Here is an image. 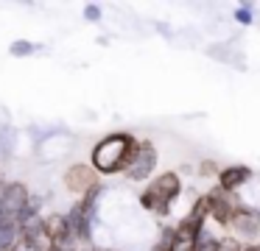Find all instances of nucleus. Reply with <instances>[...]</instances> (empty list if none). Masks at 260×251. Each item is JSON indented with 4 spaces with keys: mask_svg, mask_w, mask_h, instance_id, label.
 <instances>
[{
    "mask_svg": "<svg viewBox=\"0 0 260 251\" xmlns=\"http://www.w3.org/2000/svg\"><path fill=\"white\" fill-rule=\"evenodd\" d=\"M154 251H159V248H154Z\"/></svg>",
    "mask_w": 260,
    "mask_h": 251,
    "instance_id": "412c9836",
    "label": "nucleus"
},
{
    "mask_svg": "<svg viewBox=\"0 0 260 251\" xmlns=\"http://www.w3.org/2000/svg\"><path fill=\"white\" fill-rule=\"evenodd\" d=\"M199 173H202V176H213V173H218V170H215V165H213V162H202Z\"/></svg>",
    "mask_w": 260,
    "mask_h": 251,
    "instance_id": "dca6fc26",
    "label": "nucleus"
},
{
    "mask_svg": "<svg viewBox=\"0 0 260 251\" xmlns=\"http://www.w3.org/2000/svg\"><path fill=\"white\" fill-rule=\"evenodd\" d=\"M193 240H196V234L179 223V226H174V237L165 245V251H193Z\"/></svg>",
    "mask_w": 260,
    "mask_h": 251,
    "instance_id": "9d476101",
    "label": "nucleus"
},
{
    "mask_svg": "<svg viewBox=\"0 0 260 251\" xmlns=\"http://www.w3.org/2000/svg\"><path fill=\"white\" fill-rule=\"evenodd\" d=\"M12 251H25V248H23V245H20V243H17V245H14V248H12Z\"/></svg>",
    "mask_w": 260,
    "mask_h": 251,
    "instance_id": "6ab92c4d",
    "label": "nucleus"
},
{
    "mask_svg": "<svg viewBox=\"0 0 260 251\" xmlns=\"http://www.w3.org/2000/svg\"><path fill=\"white\" fill-rule=\"evenodd\" d=\"M230 226H232V232H235L238 243H241V240L243 243H254L257 234H260L257 209H254V206H246V204H238L235 212H232V218H230Z\"/></svg>",
    "mask_w": 260,
    "mask_h": 251,
    "instance_id": "39448f33",
    "label": "nucleus"
},
{
    "mask_svg": "<svg viewBox=\"0 0 260 251\" xmlns=\"http://www.w3.org/2000/svg\"><path fill=\"white\" fill-rule=\"evenodd\" d=\"M20 243V223H3L0 221V251H12L14 245Z\"/></svg>",
    "mask_w": 260,
    "mask_h": 251,
    "instance_id": "9b49d317",
    "label": "nucleus"
},
{
    "mask_svg": "<svg viewBox=\"0 0 260 251\" xmlns=\"http://www.w3.org/2000/svg\"><path fill=\"white\" fill-rule=\"evenodd\" d=\"M235 20L241 25H252V3H241L235 9Z\"/></svg>",
    "mask_w": 260,
    "mask_h": 251,
    "instance_id": "4468645a",
    "label": "nucleus"
},
{
    "mask_svg": "<svg viewBox=\"0 0 260 251\" xmlns=\"http://www.w3.org/2000/svg\"><path fill=\"white\" fill-rule=\"evenodd\" d=\"M204 204H207V221H215L221 226H230V218L235 212L238 201L232 198L230 193H221L218 187H213L207 195H204Z\"/></svg>",
    "mask_w": 260,
    "mask_h": 251,
    "instance_id": "423d86ee",
    "label": "nucleus"
},
{
    "mask_svg": "<svg viewBox=\"0 0 260 251\" xmlns=\"http://www.w3.org/2000/svg\"><path fill=\"white\" fill-rule=\"evenodd\" d=\"M92 251H118V248H104V245H95Z\"/></svg>",
    "mask_w": 260,
    "mask_h": 251,
    "instance_id": "a211bd4d",
    "label": "nucleus"
},
{
    "mask_svg": "<svg viewBox=\"0 0 260 251\" xmlns=\"http://www.w3.org/2000/svg\"><path fill=\"white\" fill-rule=\"evenodd\" d=\"M243 243H238L235 237H218L215 240V251H241Z\"/></svg>",
    "mask_w": 260,
    "mask_h": 251,
    "instance_id": "ddd939ff",
    "label": "nucleus"
},
{
    "mask_svg": "<svg viewBox=\"0 0 260 251\" xmlns=\"http://www.w3.org/2000/svg\"><path fill=\"white\" fill-rule=\"evenodd\" d=\"M157 162H159L157 148L146 139V142H137L135 156H132V162L126 165L123 173H126V178H132V182H146V178L157 170Z\"/></svg>",
    "mask_w": 260,
    "mask_h": 251,
    "instance_id": "20e7f679",
    "label": "nucleus"
},
{
    "mask_svg": "<svg viewBox=\"0 0 260 251\" xmlns=\"http://www.w3.org/2000/svg\"><path fill=\"white\" fill-rule=\"evenodd\" d=\"M241 251H260V248H257V243H243Z\"/></svg>",
    "mask_w": 260,
    "mask_h": 251,
    "instance_id": "f3484780",
    "label": "nucleus"
},
{
    "mask_svg": "<svg viewBox=\"0 0 260 251\" xmlns=\"http://www.w3.org/2000/svg\"><path fill=\"white\" fill-rule=\"evenodd\" d=\"M40 50V45L28 42V39H17V42H12V48H9V53L14 56V59H25V56L37 53Z\"/></svg>",
    "mask_w": 260,
    "mask_h": 251,
    "instance_id": "f8f14e48",
    "label": "nucleus"
},
{
    "mask_svg": "<svg viewBox=\"0 0 260 251\" xmlns=\"http://www.w3.org/2000/svg\"><path fill=\"white\" fill-rule=\"evenodd\" d=\"M135 148H137V139L129 131H112L95 142V148L90 154V167L101 176L123 173L126 165L132 162V156H135Z\"/></svg>",
    "mask_w": 260,
    "mask_h": 251,
    "instance_id": "f257e3e1",
    "label": "nucleus"
},
{
    "mask_svg": "<svg viewBox=\"0 0 260 251\" xmlns=\"http://www.w3.org/2000/svg\"><path fill=\"white\" fill-rule=\"evenodd\" d=\"M179 193H182L179 173L168 170V173H162V176L148 182V187L140 193V206L148 212H154V215H159V218H165L171 212V204L179 198Z\"/></svg>",
    "mask_w": 260,
    "mask_h": 251,
    "instance_id": "f03ea898",
    "label": "nucleus"
},
{
    "mask_svg": "<svg viewBox=\"0 0 260 251\" xmlns=\"http://www.w3.org/2000/svg\"><path fill=\"white\" fill-rule=\"evenodd\" d=\"M84 20H90V22H98V20H101V6L87 3V6H84Z\"/></svg>",
    "mask_w": 260,
    "mask_h": 251,
    "instance_id": "2eb2a0df",
    "label": "nucleus"
},
{
    "mask_svg": "<svg viewBox=\"0 0 260 251\" xmlns=\"http://www.w3.org/2000/svg\"><path fill=\"white\" fill-rule=\"evenodd\" d=\"M28 187L23 182H6L0 184V221L12 223L17 221V215L23 212L25 201H28Z\"/></svg>",
    "mask_w": 260,
    "mask_h": 251,
    "instance_id": "7ed1b4c3",
    "label": "nucleus"
},
{
    "mask_svg": "<svg viewBox=\"0 0 260 251\" xmlns=\"http://www.w3.org/2000/svg\"><path fill=\"white\" fill-rule=\"evenodd\" d=\"M51 251H76V248H51Z\"/></svg>",
    "mask_w": 260,
    "mask_h": 251,
    "instance_id": "aec40b11",
    "label": "nucleus"
},
{
    "mask_svg": "<svg viewBox=\"0 0 260 251\" xmlns=\"http://www.w3.org/2000/svg\"><path fill=\"white\" fill-rule=\"evenodd\" d=\"M215 187L221 190V193H238V190L243 187V184H249L252 182V176H254V170L249 165H230V167H221L218 173H215Z\"/></svg>",
    "mask_w": 260,
    "mask_h": 251,
    "instance_id": "0eeeda50",
    "label": "nucleus"
},
{
    "mask_svg": "<svg viewBox=\"0 0 260 251\" xmlns=\"http://www.w3.org/2000/svg\"><path fill=\"white\" fill-rule=\"evenodd\" d=\"M42 232H45V237L51 240L53 248H73V243H70V232H68V221H64V215H48L42 218Z\"/></svg>",
    "mask_w": 260,
    "mask_h": 251,
    "instance_id": "1a4fd4ad",
    "label": "nucleus"
},
{
    "mask_svg": "<svg viewBox=\"0 0 260 251\" xmlns=\"http://www.w3.org/2000/svg\"><path fill=\"white\" fill-rule=\"evenodd\" d=\"M95 184H98V173L90 165H70L68 173H64V187L76 195H84Z\"/></svg>",
    "mask_w": 260,
    "mask_h": 251,
    "instance_id": "6e6552de",
    "label": "nucleus"
}]
</instances>
